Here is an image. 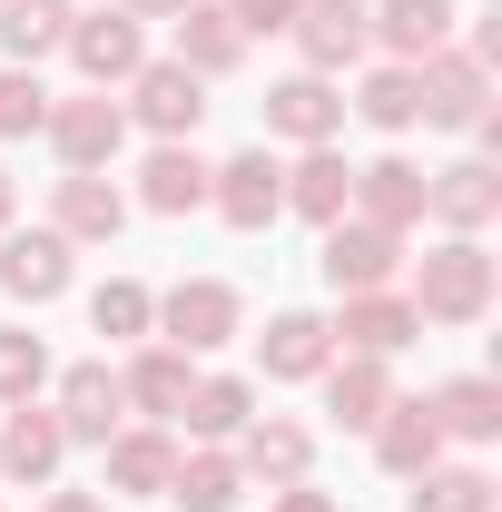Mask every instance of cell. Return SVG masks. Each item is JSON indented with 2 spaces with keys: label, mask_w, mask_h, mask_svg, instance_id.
I'll return each instance as SVG.
<instances>
[{
  "label": "cell",
  "mask_w": 502,
  "mask_h": 512,
  "mask_svg": "<svg viewBox=\"0 0 502 512\" xmlns=\"http://www.w3.org/2000/svg\"><path fill=\"white\" fill-rule=\"evenodd\" d=\"M237 60H247V30L227 20V0H188V10H178V69H197V79H227Z\"/></svg>",
  "instance_id": "cell-21"
},
{
  "label": "cell",
  "mask_w": 502,
  "mask_h": 512,
  "mask_svg": "<svg viewBox=\"0 0 502 512\" xmlns=\"http://www.w3.org/2000/svg\"><path fill=\"white\" fill-rule=\"evenodd\" d=\"M237 286H217V276H178L168 296H158V335L178 345V355H217L227 335H237Z\"/></svg>",
  "instance_id": "cell-2"
},
{
  "label": "cell",
  "mask_w": 502,
  "mask_h": 512,
  "mask_svg": "<svg viewBox=\"0 0 502 512\" xmlns=\"http://www.w3.org/2000/svg\"><path fill=\"white\" fill-rule=\"evenodd\" d=\"M414 512H493V473L483 463H434V473H414Z\"/></svg>",
  "instance_id": "cell-32"
},
{
  "label": "cell",
  "mask_w": 502,
  "mask_h": 512,
  "mask_svg": "<svg viewBox=\"0 0 502 512\" xmlns=\"http://www.w3.org/2000/svg\"><path fill=\"white\" fill-rule=\"evenodd\" d=\"M50 227H60L69 247H109L128 227V197L109 188V168H99V178H60V217H50Z\"/></svg>",
  "instance_id": "cell-27"
},
{
  "label": "cell",
  "mask_w": 502,
  "mask_h": 512,
  "mask_svg": "<svg viewBox=\"0 0 502 512\" xmlns=\"http://www.w3.org/2000/svg\"><path fill=\"white\" fill-rule=\"evenodd\" d=\"M355 109H365L375 128H414V119H424V99H414V69H404V60L365 69V89H355Z\"/></svg>",
  "instance_id": "cell-34"
},
{
  "label": "cell",
  "mask_w": 502,
  "mask_h": 512,
  "mask_svg": "<svg viewBox=\"0 0 502 512\" xmlns=\"http://www.w3.org/2000/svg\"><path fill=\"white\" fill-rule=\"evenodd\" d=\"M247 414H256V384H247V375H197V384H188V404H178V424H188L197 444H227V434H247Z\"/></svg>",
  "instance_id": "cell-29"
},
{
  "label": "cell",
  "mask_w": 502,
  "mask_h": 512,
  "mask_svg": "<svg viewBox=\"0 0 502 512\" xmlns=\"http://www.w3.org/2000/svg\"><path fill=\"white\" fill-rule=\"evenodd\" d=\"M296 50H306L315 79L355 69L365 50H375V10H365V0H306V10H296Z\"/></svg>",
  "instance_id": "cell-10"
},
{
  "label": "cell",
  "mask_w": 502,
  "mask_h": 512,
  "mask_svg": "<svg viewBox=\"0 0 502 512\" xmlns=\"http://www.w3.org/2000/svg\"><path fill=\"white\" fill-rule=\"evenodd\" d=\"M315 463V434L306 424H286V414H247V434H237V473L256 483H306Z\"/></svg>",
  "instance_id": "cell-18"
},
{
  "label": "cell",
  "mask_w": 502,
  "mask_h": 512,
  "mask_svg": "<svg viewBox=\"0 0 502 512\" xmlns=\"http://www.w3.org/2000/svg\"><path fill=\"white\" fill-rule=\"evenodd\" d=\"M207 207H217L227 227H276V217H286V168H276L266 148H237L227 168H207Z\"/></svg>",
  "instance_id": "cell-8"
},
{
  "label": "cell",
  "mask_w": 502,
  "mask_h": 512,
  "mask_svg": "<svg viewBox=\"0 0 502 512\" xmlns=\"http://www.w3.org/2000/svg\"><path fill=\"white\" fill-rule=\"evenodd\" d=\"M30 128H50V89H40V69L0 60V138H30Z\"/></svg>",
  "instance_id": "cell-36"
},
{
  "label": "cell",
  "mask_w": 502,
  "mask_h": 512,
  "mask_svg": "<svg viewBox=\"0 0 502 512\" xmlns=\"http://www.w3.org/2000/svg\"><path fill=\"white\" fill-rule=\"evenodd\" d=\"M50 148H60L69 178H99V168L128 148V109L99 99V89H89V99H50Z\"/></svg>",
  "instance_id": "cell-3"
},
{
  "label": "cell",
  "mask_w": 502,
  "mask_h": 512,
  "mask_svg": "<svg viewBox=\"0 0 502 512\" xmlns=\"http://www.w3.org/2000/svg\"><path fill=\"white\" fill-rule=\"evenodd\" d=\"M315 266H325V286H335V296H365V286H394L404 237H394V227H375V217H335Z\"/></svg>",
  "instance_id": "cell-5"
},
{
  "label": "cell",
  "mask_w": 502,
  "mask_h": 512,
  "mask_svg": "<svg viewBox=\"0 0 502 512\" xmlns=\"http://www.w3.org/2000/svg\"><path fill=\"white\" fill-rule=\"evenodd\" d=\"M188 384H197V375H188V355H178V345H148V355L119 375V394H128V414H148V424H178Z\"/></svg>",
  "instance_id": "cell-28"
},
{
  "label": "cell",
  "mask_w": 502,
  "mask_h": 512,
  "mask_svg": "<svg viewBox=\"0 0 502 512\" xmlns=\"http://www.w3.org/2000/svg\"><path fill=\"white\" fill-rule=\"evenodd\" d=\"M424 217L443 237H483L502 217V168L493 158H453V168H424Z\"/></svg>",
  "instance_id": "cell-4"
},
{
  "label": "cell",
  "mask_w": 502,
  "mask_h": 512,
  "mask_svg": "<svg viewBox=\"0 0 502 512\" xmlns=\"http://www.w3.org/2000/svg\"><path fill=\"white\" fill-rule=\"evenodd\" d=\"M128 119L158 128V138H197V119H207V79L178 60H138V79H128Z\"/></svg>",
  "instance_id": "cell-9"
},
{
  "label": "cell",
  "mask_w": 502,
  "mask_h": 512,
  "mask_svg": "<svg viewBox=\"0 0 502 512\" xmlns=\"http://www.w3.org/2000/svg\"><path fill=\"white\" fill-rule=\"evenodd\" d=\"M384 404H394V375H384V355H335V365H325V414H335L345 434H375Z\"/></svg>",
  "instance_id": "cell-23"
},
{
  "label": "cell",
  "mask_w": 502,
  "mask_h": 512,
  "mask_svg": "<svg viewBox=\"0 0 502 512\" xmlns=\"http://www.w3.org/2000/svg\"><path fill=\"white\" fill-rule=\"evenodd\" d=\"M99 453H109V493L168 503V473H178V444H168V424H119Z\"/></svg>",
  "instance_id": "cell-13"
},
{
  "label": "cell",
  "mask_w": 502,
  "mask_h": 512,
  "mask_svg": "<svg viewBox=\"0 0 502 512\" xmlns=\"http://www.w3.org/2000/svg\"><path fill=\"white\" fill-rule=\"evenodd\" d=\"M40 384H50V345L30 325H0V404H30Z\"/></svg>",
  "instance_id": "cell-35"
},
{
  "label": "cell",
  "mask_w": 502,
  "mask_h": 512,
  "mask_svg": "<svg viewBox=\"0 0 502 512\" xmlns=\"http://www.w3.org/2000/svg\"><path fill=\"white\" fill-rule=\"evenodd\" d=\"M414 99H424V128H473L493 109V69L473 50H434V60H414Z\"/></svg>",
  "instance_id": "cell-6"
},
{
  "label": "cell",
  "mask_w": 502,
  "mask_h": 512,
  "mask_svg": "<svg viewBox=\"0 0 502 512\" xmlns=\"http://www.w3.org/2000/svg\"><path fill=\"white\" fill-rule=\"evenodd\" d=\"M276 512H335V493H315V483H276Z\"/></svg>",
  "instance_id": "cell-38"
},
{
  "label": "cell",
  "mask_w": 502,
  "mask_h": 512,
  "mask_svg": "<svg viewBox=\"0 0 502 512\" xmlns=\"http://www.w3.org/2000/svg\"><path fill=\"white\" fill-rule=\"evenodd\" d=\"M453 0H384L375 10V50H394V60L414 69V60H434V50H453Z\"/></svg>",
  "instance_id": "cell-20"
},
{
  "label": "cell",
  "mask_w": 502,
  "mask_h": 512,
  "mask_svg": "<svg viewBox=\"0 0 502 512\" xmlns=\"http://www.w3.org/2000/svg\"><path fill=\"white\" fill-rule=\"evenodd\" d=\"M256 365H266L276 384H306V375H325V365H335V325H325V316H306V306L266 316V335H256Z\"/></svg>",
  "instance_id": "cell-12"
},
{
  "label": "cell",
  "mask_w": 502,
  "mask_h": 512,
  "mask_svg": "<svg viewBox=\"0 0 502 512\" xmlns=\"http://www.w3.org/2000/svg\"><path fill=\"white\" fill-rule=\"evenodd\" d=\"M0 286H10L20 306H50V296H69V237H60V227L0 237Z\"/></svg>",
  "instance_id": "cell-15"
},
{
  "label": "cell",
  "mask_w": 502,
  "mask_h": 512,
  "mask_svg": "<svg viewBox=\"0 0 502 512\" xmlns=\"http://www.w3.org/2000/svg\"><path fill=\"white\" fill-rule=\"evenodd\" d=\"M237 493H247V473H237V453H217V444L178 453V473H168V503L178 512H237Z\"/></svg>",
  "instance_id": "cell-30"
},
{
  "label": "cell",
  "mask_w": 502,
  "mask_h": 512,
  "mask_svg": "<svg viewBox=\"0 0 502 512\" xmlns=\"http://www.w3.org/2000/svg\"><path fill=\"white\" fill-rule=\"evenodd\" d=\"M60 50L79 60V79H89V89H128V79H138V60H148V30H138L128 10H89V20H69Z\"/></svg>",
  "instance_id": "cell-7"
},
{
  "label": "cell",
  "mask_w": 502,
  "mask_h": 512,
  "mask_svg": "<svg viewBox=\"0 0 502 512\" xmlns=\"http://www.w3.org/2000/svg\"><path fill=\"white\" fill-rule=\"evenodd\" d=\"M69 20H79L69 0H0V50L30 69L40 50H60V40H69Z\"/></svg>",
  "instance_id": "cell-31"
},
{
  "label": "cell",
  "mask_w": 502,
  "mask_h": 512,
  "mask_svg": "<svg viewBox=\"0 0 502 512\" xmlns=\"http://www.w3.org/2000/svg\"><path fill=\"white\" fill-rule=\"evenodd\" d=\"M296 10H306V0H227V20H237L247 40H266V30H296Z\"/></svg>",
  "instance_id": "cell-37"
},
{
  "label": "cell",
  "mask_w": 502,
  "mask_h": 512,
  "mask_svg": "<svg viewBox=\"0 0 502 512\" xmlns=\"http://www.w3.org/2000/svg\"><path fill=\"white\" fill-rule=\"evenodd\" d=\"M424 335V316L394 296V286H365V296H345V316H335V345L345 355H404Z\"/></svg>",
  "instance_id": "cell-14"
},
{
  "label": "cell",
  "mask_w": 502,
  "mask_h": 512,
  "mask_svg": "<svg viewBox=\"0 0 502 512\" xmlns=\"http://www.w3.org/2000/svg\"><path fill=\"white\" fill-rule=\"evenodd\" d=\"M375 463L394 473V483H414V473H434V463H443V434H434V414L394 394V404L375 414Z\"/></svg>",
  "instance_id": "cell-25"
},
{
  "label": "cell",
  "mask_w": 502,
  "mask_h": 512,
  "mask_svg": "<svg viewBox=\"0 0 502 512\" xmlns=\"http://www.w3.org/2000/svg\"><path fill=\"white\" fill-rule=\"evenodd\" d=\"M404 306H414L424 325H483V316H493V256H483V237H443V247H424Z\"/></svg>",
  "instance_id": "cell-1"
},
{
  "label": "cell",
  "mask_w": 502,
  "mask_h": 512,
  "mask_svg": "<svg viewBox=\"0 0 502 512\" xmlns=\"http://www.w3.org/2000/svg\"><path fill=\"white\" fill-rule=\"evenodd\" d=\"M424 414H434L443 444H493V434H502V384L493 375H453V384L424 394Z\"/></svg>",
  "instance_id": "cell-17"
},
{
  "label": "cell",
  "mask_w": 502,
  "mask_h": 512,
  "mask_svg": "<svg viewBox=\"0 0 502 512\" xmlns=\"http://www.w3.org/2000/svg\"><path fill=\"white\" fill-rule=\"evenodd\" d=\"M60 453H69V434H60V414L30 394V404H10V424H0V473H20V483H50L60 473Z\"/></svg>",
  "instance_id": "cell-19"
},
{
  "label": "cell",
  "mask_w": 502,
  "mask_h": 512,
  "mask_svg": "<svg viewBox=\"0 0 502 512\" xmlns=\"http://www.w3.org/2000/svg\"><path fill=\"white\" fill-rule=\"evenodd\" d=\"M50 512H109L99 493H50Z\"/></svg>",
  "instance_id": "cell-40"
},
{
  "label": "cell",
  "mask_w": 502,
  "mask_h": 512,
  "mask_svg": "<svg viewBox=\"0 0 502 512\" xmlns=\"http://www.w3.org/2000/svg\"><path fill=\"white\" fill-rule=\"evenodd\" d=\"M335 128H345V89H335V79L296 69V79H276V89H266V138H296V148H325Z\"/></svg>",
  "instance_id": "cell-11"
},
{
  "label": "cell",
  "mask_w": 502,
  "mask_h": 512,
  "mask_svg": "<svg viewBox=\"0 0 502 512\" xmlns=\"http://www.w3.org/2000/svg\"><path fill=\"white\" fill-rule=\"evenodd\" d=\"M89 325H99V335H109V345H138V335H148V325H158V296H148V286H138V276H109V286H99V296H89Z\"/></svg>",
  "instance_id": "cell-33"
},
{
  "label": "cell",
  "mask_w": 502,
  "mask_h": 512,
  "mask_svg": "<svg viewBox=\"0 0 502 512\" xmlns=\"http://www.w3.org/2000/svg\"><path fill=\"white\" fill-rule=\"evenodd\" d=\"M286 207H296V217H315V227H335V217L355 207V168L335 158V138H325V148H306V158L286 168Z\"/></svg>",
  "instance_id": "cell-26"
},
{
  "label": "cell",
  "mask_w": 502,
  "mask_h": 512,
  "mask_svg": "<svg viewBox=\"0 0 502 512\" xmlns=\"http://www.w3.org/2000/svg\"><path fill=\"white\" fill-rule=\"evenodd\" d=\"M50 414H60L69 444H109V434H119V414H128V394H119V375H109V365H69Z\"/></svg>",
  "instance_id": "cell-16"
},
{
  "label": "cell",
  "mask_w": 502,
  "mask_h": 512,
  "mask_svg": "<svg viewBox=\"0 0 502 512\" xmlns=\"http://www.w3.org/2000/svg\"><path fill=\"white\" fill-rule=\"evenodd\" d=\"M128 20H178V10H188V0H119Z\"/></svg>",
  "instance_id": "cell-39"
},
{
  "label": "cell",
  "mask_w": 502,
  "mask_h": 512,
  "mask_svg": "<svg viewBox=\"0 0 502 512\" xmlns=\"http://www.w3.org/2000/svg\"><path fill=\"white\" fill-rule=\"evenodd\" d=\"M355 217H375V227H424V168L414 158H375V168H355Z\"/></svg>",
  "instance_id": "cell-24"
},
{
  "label": "cell",
  "mask_w": 502,
  "mask_h": 512,
  "mask_svg": "<svg viewBox=\"0 0 502 512\" xmlns=\"http://www.w3.org/2000/svg\"><path fill=\"white\" fill-rule=\"evenodd\" d=\"M138 207H148V217H188V207H207V158H197L188 138H158V158L138 168Z\"/></svg>",
  "instance_id": "cell-22"
},
{
  "label": "cell",
  "mask_w": 502,
  "mask_h": 512,
  "mask_svg": "<svg viewBox=\"0 0 502 512\" xmlns=\"http://www.w3.org/2000/svg\"><path fill=\"white\" fill-rule=\"evenodd\" d=\"M0 227H10V168H0Z\"/></svg>",
  "instance_id": "cell-41"
}]
</instances>
